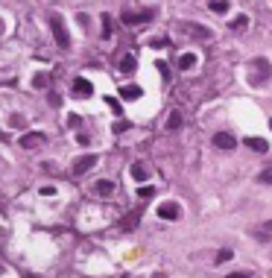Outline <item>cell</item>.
Segmentation results:
<instances>
[{"label": "cell", "mask_w": 272, "mask_h": 278, "mask_svg": "<svg viewBox=\"0 0 272 278\" xmlns=\"http://www.w3.org/2000/svg\"><path fill=\"white\" fill-rule=\"evenodd\" d=\"M270 76H272V64L267 59H252V62H249V82H252L255 88L264 85Z\"/></svg>", "instance_id": "obj_1"}, {"label": "cell", "mask_w": 272, "mask_h": 278, "mask_svg": "<svg viewBox=\"0 0 272 278\" xmlns=\"http://www.w3.org/2000/svg\"><path fill=\"white\" fill-rule=\"evenodd\" d=\"M50 26H53V35H56V44H59L62 50H67V47H70V35H67V29H64V18H62V15H53Z\"/></svg>", "instance_id": "obj_2"}, {"label": "cell", "mask_w": 272, "mask_h": 278, "mask_svg": "<svg viewBox=\"0 0 272 278\" xmlns=\"http://www.w3.org/2000/svg\"><path fill=\"white\" fill-rule=\"evenodd\" d=\"M179 29L188 32V35H193V38H211V29L202 26V23H179Z\"/></svg>", "instance_id": "obj_3"}, {"label": "cell", "mask_w": 272, "mask_h": 278, "mask_svg": "<svg viewBox=\"0 0 272 278\" xmlns=\"http://www.w3.org/2000/svg\"><path fill=\"white\" fill-rule=\"evenodd\" d=\"M94 164H97V155H82V158H76V161H73V173H76V176H82V173H88Z\"/></svg>", "instance_id": "obj_4"}, {"label": "cell", "mask_w": 272, "mask_h": 278, "mask_svg": "<svg viewBox=\"0 0 272 278\" xmlns=\"http://www.w3.org/2000/svg\"><path fill=\"white\" fill-rule=\"evenodd\" d=\"M179 214H182V208H179L176 202H164V205H158V217H161V220H179Z\"/></svg>", "instance_id": "obj_5"}, {"label": "cell", "mask_w": 272, "mask_h": 278, "mask_svg": "<svg viewBox=\"0 0 272 278\" xmlns=\"http://www.w3.org/2000/svg\"><path fill=\"white\" fill-rule=\"evenodd\" d=\"M73 94L85 100V97H91V94H94V85H91L88 79H79V76H76V79H73Z\"/></svg>", "instance_id": "obj_6"}, {"label": "cell", "mask_w": 272, "mask_h": 278, "mask_svg": "<svg viewBox=\"0 0 272 278\" xmlns=\"http://www.w3.org/2000/svg\"><path fill=\"white\" fill-rule=\"evenodd\" d=\"M41 144H44V135H41V132H29V135H23V138H21V147H23V150L41 147Z\"/></svg>", "instance_id": "obj_7"}, {"label": "cell", "mask_w": 272, "mask_h": 278, "mask_svg": "<svg viewBox=\"0 0 272 278\" xmlns=\"http://www.w3.org/2000/svg\"><path fill=\"white\" fill-rule=\"evenodd\" d=\"M214 147H220V150H234V147H237V141H234L231 135L220 132V135H214Z\"/></svg>", "instance_id": "obj_8"}, {"label": "cell", "mask_w": 272, "mask_h": 278, "mask_svg": "<svg viewBox=\"0 0 272 278\" xmlns=\"http://www.w3.org/2000/svg\"><path fill=\"white\" fill-rule=\"evenodd\" d=\"M141 85H126V88H120V97L123 100H141Z\"/></svg>", "instance_id": "obj_9"}, {"label": "cell", "mask_w": 272, "mask_h": 278, "mask_svg": "<svg viewBox=\"0 0 272 278\" xmlns=\"http://www.w3.org/2000/svg\"><path fill=\"white\" fill-rule=\"evenodd\" d=\"M117 67L123 70V73H135V56H120V62H117Z\"/></svg>", "instance_id": "obj_10"}, {"label": "cell", "mask_w": 272, "mask_h": 278, "mask_svg": "<svg viewBox=\"0 0 272 278\" xmlns=\"http://www.w3.org/2000/svg\"><path fill=\"white\" fill-rule=\"evenodd\" d=\"M246 147L255 150V152H267V150H270V144H267L264 138H246Z\"/></svg>", "instance_id": "obj_11"}, {"label": "cell", "mask_w": 272, "mask_h": 278, "mask_svg": "<svg viewBox=\"0 0 272 278\" xmlns=\"http://www.w3.org/2000/svg\"><path fill=\"white\" fill-rule=\"evenodd\" d=\"M123 21H126V23H138V21H152V12H138V15H129V12H123Z\"/></svg>", "instance_id": "obj_12"}, {"label": "cell", "mask_w": 272, "mask_h": 278, "mask_svg": "<svg viewBox=\"0 0 272 278\" xmlns=\"http://www.w3.org/2000/svg\"><path fill=\"white\" fill-rule=\"evenodd\" d=\"M193 64H199V59H196V53H185V56L179 59V67H182V70H190Z\"/></svg>", "instance_id": "obj_13"}, {"label": "cell", "mask_w": 272, "mask_h": 278, "mask_svg": "<svg viewBox=\"0 0 272 278\" xmlns=\"http://www.w3.org/2000/svg\"><path fill=\"white\" fill-rule=\"evenodd\" d=\"M97 193H100V196H111V193H114V182L100 179V182H97Z\"/></svg>", "instance_id": "obj_14"}, {"label": "cell", "mask_w": 272, "mask_h": 278, "mask_svg": "<svg viewBox=\"0 0 272 278\" xmlns=\"http://www.w3.org/2000/svg\"><path fill=\"white\" fill-rule=\"evenodd\" d=\"M132 176H135V182H146V167L141 161H135L132 164Z\"/></svg>", "instance_id": "obj_15"}, {"label": "cell", "mask_w": 272, "mask_h": 278, "mask_svg": "<svg viewBox=\"0 0 272 278\" xmlns=\"http://www.w3.org/2000/svg\"><path fill=\"white\" fill-rule=\"evenodd\" d=\"M231 29H234V32H243V29H249V18H246V15L234 18V21H231Z\"/></svg>", "instance_id": "obj_16"}, {"label": "cell", "mask_w": 272, "mask_h": 278, "mask_svg": "<svg viewBox=\"0 0 272 278\" xmlns=\"http://www.w3.org/2000/svg\"><path fill=\"white\" fill-rule=\"evenodd\" d=\"M208 6H211V12H217V15H226V12H229V0H211Z\"/></svg>", "instance_id": "obj_17"}, {"label": "cell", "mask_w": 272, "mask_h": 278, "mask_svg": "<svg viewBox=\"0 0 272 278\" xmlns=\"http://www.w3.org/2000/svg\"><path fill=\"white\" fill-rule=\"evenodd\" d=\"M47 82H50V73H35V76H32V85H35V88H44Z\"/></svg>", "instance_id": "obj_18"}, {"label": "cell", "mask_w": 272, "mask_h": 278, "mask_svg": "<svg viewBox=\"0 0 272 278\" xmlns=\"http://www.w3.org/2000/svg\"><path fill=\"white\" fill-rule=\"evenodd\" d=\"M258 182H261V185H272V167H264V170L258 173Z\"/></svg>", "instance_id": "obj_19"}, {"label": "cell", "mask_w": 272, "mask_h": 278, "mask_svg": "<svg viewBox=\"0 0 272 278\" xmlns=\"http://www.w3.org/2000/svg\"><path fill=\"white\" fill-rule=\"evenodd\" d=\"M231 255H234L231 249H220V252H217V264H226V261H231Z\"/></svg>", "instance_id": "obj_20"}, {"label": "cell", "mask_w": 272, "mask_h": 278, "mask_svg": "<svg viewBox=\"0 0 272 278\" xmlns=\"http://www.w3.org/2000/svg\"><path fill=\"white\" fill-rule=\"evenodd\" d=\"M179 126H182V117H179V114H170V120H167V129L173 132V129H179Z\"/></svg>", "instance_id": "obj_21"}, {"label": "cell", "mask_w": 272, "mask_h": 278, "mask_svg": "<svg viewBox=\"0 0 272 278\" xmlns=\"http://www.w3.org/2000/svg\"><path fill=\"white\" fill-rule=\"evenodd\" d=\"M103 32L111 35V15H103Z\"/></svg>", "instance_id": "obj_22"}, {"label": "cell", "mask_w": 272, "mask_h": 278, "mask_svg": "<svg viewBox=\"0 0 272 278\" xmlns=\"http://www.w3.org/2000/svg\"><path fill=\"white\" fill-rule=\"evenodd\" d=\"M47 103H50L53 108H56V106H62V94H56V91H53V94L47 97Z\"/></svg>", "instance_id": "obj_23"}, {"label": "cell", "mask_w": 272, "mask_h": 278, "mask_svg": "<svg viewBox=\"0 0 272 278\" xmlns=\"http://www.w3.org/2000/svg\"><path fill=\"white\" fill-rule=\"evenodd\" d=\"M152 193H155V188H152V185H149V188H141V191H138V196H141V199H149Z\"/></svg>", "instance_id": "obj_24"}, {"label": "cell", "mask_w": 272, "mask_h": 278, "mask_svg": "<svg viewBox=\"0 0 272 278\" xmlns=\"http://www.w3.org/2000/svg\"><path fill=\"white\" fill-rule=\"evenodd\" d=\"M226 278H252V273L249 270H237V273H229Z\"/></svg>", "instance_id": "obj_25"}, {"label": "cell", "mask_w": 272, "mask_h": 278, "mask_svg": "<svg viewBox=\"0 0 272 278\" xmlns=\"http://www.w3.org/2000/svg\"><path fill=\"white\" fill-rule=\"evenodd\" d=\"M105 103H108V106H111V111H114V114H120V103H117V100H114V97H105Z\"/></svg>", "instance_id": "obj_26"}, {"label": "cell", "mask_w": 272, "mask_h": 278, "mask_svg": "<svg viewBox=\"0 0 272 278\" xmlns=\"http://www.w3.org/2000/svg\"><path fill=\"white\" fill-rule=\"evenodd\" d=\"M0 32H3V18H0Z\"/></svg>", "instance_id": "obj_27"}, {"label": "cell", "mask_w": 272, "mask_h": 278, "mask_svg": "<svg viewBox=\"0 0 272 278\" xmlns=\"http://www.w3.org/2000/svg\"><path fill=\"white\" fill-rule=\"evenodd\" d=\"M267 229H272V220H270V223H267Z\"/></svg>", "instance_id": "obj_28"}, {"label": "cell", "mask_w": 272, "mask_h": 278, "mask_svg": "<svg viewBox=\"0 0 272 278\" xmlns=\"http://www.w3.org/2000/svg\"><path fill=\"white\" fill-rule=\"evenodd\" d=\"M270 126H272V120H270Z\"/></svg>", "instance_id": "obj_29"}]
</instances>
